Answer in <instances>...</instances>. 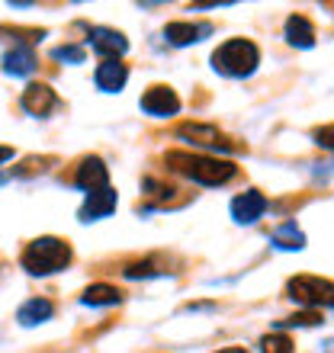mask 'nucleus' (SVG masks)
Returning <instances> with one entry per match:
<instances>
[{
    "instance_id": "9b49d317",
    "label": "nucleus",
    "mask_w": 334,
    "mask_h": 353,
    "mask_svg": "<svg viewBox=\"0 0 334 353\" xmlns=\"http://www.w3.org/2000/svg\"><path fill=\"white\" fill-rule=\"evenodd\" d=\"M19 103H23V110L32 112V116H48V112L58 106V97L48 84H29L26 90H23V97H19Z\"/></svg>"
},
{
    "instance_id": "bb28decb",
    "label": "nucleus",
    "mask_w": 334,
    "mask_h": 353,
    "mask_svg": "<svg viewBox=\"0 0 334 353\" xmlns=\"http://www.w3.org/2000/svg\"><path fill=\"white\" fill-rule=\"evenodd\" d=\"M322 353H334V341H325V344H322Z\"/></svg>"
},
{
    "instance_id": "1a4fd4ad",
    "label": "nucleus",
    "mask_w": 334,
    "mask_h": 353,
    "mask_svg": "<svg viewBox=\"0 0 334 353\" xmlns=\"http://www.w3.org/2000/svg\"><path fill=\"white\" fill-rule=\"evenodd\" d=\"M264 212H267V196L260 190H248L232 199V219L238 225H254L257 219H264Z\"/></svg>"
},
{
    "instance_id": "b1692460",
    "label": "nucleus",
    "mask_w": 334,
    "mask_h": 353,
    "mask_svg": "<svg viewBox=\"0 0 334 353\" xmlns=\"http://www.w3.org/2000/svg\"><path fill=\"white\" fill-rule=\"evenodd\" d=\"M145 190H155V199H161V203H167V199H170V196L177 193L174 186H164V183H158V180H145Z\"/></svg>"
},
{
    "instance_id": "f257e3e1",
    "label": "nucleus",
    "mask_w": 334,
    "mask_h": 353,
    "mask_svg": "<svg viewBox=\"0 0 334 353\" xmlns=\"http://www.w3.org/2000/svg\"><path fill=\"white\" fill-rule=\"evenodd\" d=\"M164 164L167 170H174V174L186 176L199 186H222L238 174L232 161L213 158V154H190V151H167Z\"/></svg>"
},
{
    "instance_id": "393cba45",
    "label": "nucleus",
    "mask_w": 334,
    "mask_h": 353,
    "mask_svg": "<svg viewBox=\"0 0 334 353\" xmlns=\"http://www.w3.org/2000/svg\"><path fill=\"white\" fill-rule=\"evenodd\" d=\"M13 158V148H7V145H0V164H3V161H10Z\"/></svg>"
},
{
    "instance_id": "423d86ee",
    "label": "nucleus",
    "mask_w": 334,
    "mask_h": 353,
    "mask_svg": "<svg viewBox=\"0 0 334 353\" xmlns=\"http://www.w3.org/2000/svg\"><path fill=\"white\" fill-rule=\"evenodd\" d=\"M87 39H90V48H93V52H97V55H103L106 61H119V58L129 52V39L122 36L119 29L90 26Z\"/></svg>"
},
{
    "instance_id": "4468645a",
    "label": "nucleus",
    "mask_w": 334,
    "mask_h": 353,
    "mask_svg": "<svg viewBox=\"0 0 334 353\" xmlns=\"http://www.w3.org/2000/svg\"><path fill=\"white\" fill-rule=\"evenodd\" d=\"M52 315H55V305H52L48 299H29V302L19 305L17 321L23 327H36V325H42V321H48Z\"/></svg>"
},
{
    "instance_id": "aec40b11",
    "label": "nucleus",
    "mask_w": 334,
    "mask_h": 353,
    "mask_svg": "<svg viewBox=\"0 0 334 353\" xmlns=\"http://www.w3.org/2000/svg\"><path fill=\"white\" fill-rule=\"evenodd\" d=\"M260 350H264V353H293V350H296V347H293V341H289V334H283V331H277V334L260 337Z\"/></svg>"
},
{
    "instance_id": "9d476101",
    "label": "nucleus",
    "mask_w": 334,
    "mask_h": 353,
    "mask_svg": "<svg viewBox=\"0 0 334 353\" xmlns=\"http://www.w3.org/2000/svg\"><path fill=\"white\" fill-rule=\"evenodd\" d=\"M116 203H119V196H116V190H112V186L100 190V193H87V199H84L77 219H81V222H97V219H106V215L116 212Z\"/></svg>"
},
{
    "instance_id": "5701e85b",
    "label": "nucleus",
    "mask_w": 334,
    "mask_h": 353,
    "mask_svg": "<svg viewBox=\"0 0 334 353\" xmlns=\"http://www.w3.org/2000/svg\"><path fill=\"white\" fill-rule=\"evenodd\" d=\"M312 139H315L318 148L334 151V122H328V125H318V129L312 132Z\"/></svg>"
},
{
    "instance_id": "4be33fe9",
    "label": "nucleus",
    "mask_w": 334,
    "mask_h": 353,
    "mask_svg": "<svg viewBox=\"0 0 334 353\" xmlns=\"http://www.w3.org/2000/svg\"><path fill=\"white\" fill-rule=\"evenodd\" d=\"M158 270H155V263L151 261H139V263H126L122 267V276H129V279H139V276H155Z\"/></svg>"
},
{
    "instance_id": "6ab92c4d",
    "label": "nucleus",
    "mask_w": 334,
    "mask_h": 353,
    "mask_svg": "<svg viewBox=\"0 0 334 353\" xmlns=\"http://www.w3.org/2000/svg\"><path fill=\"white\" fill-rule=\"evenodd\" d=\"M312 325H322V312H312V308H306V312H299V315L277 321V331H286V327H312Z\"/></svg>"
},
{
    "instance_id": "2eb2a0df",
    "label": "nucleus",
    "mask_w": 334,
    "mask_h": 353,
    "mask_svg": "<svg viewBox=\"0 0 334 353\" xmlns=\"http://www.w3.org/2000/svg\"><path fill=\"white\" fill-rule=\"evenodd\" d=\"M286 42L296 48H312L315 46V26L302 13H293L286 19Z\"/></svg>"
},
{
    "instance_id": "39448f33",
    "label": "nucleus",
    "mask_w": 334,
    "mask_h": 353,
    "mask_svg": "<svg viewBox=\"0 0 334 353\" xmlns=\"http://www.w3.org/2000/svg\"><path fill=\"white\" fill-rule=\"evenodd\" d=\"M177 139L193 141L199 148H215V151H235V141L228 135L215 129V125H206V122H184L177 129Z\"/></svg>"
},
{
    "instance_id": "f3484780",
    "label": "nucleus",
    "mask_w": 334,
    "mask_h": 353,
    "mask_svg": "<svg viewBox=\"0 0 334 353\" xmlns=\"http://www.w3.org/2000/svg\"><path fill=\"white\" fill-rule=\"evenodd\" d=\"M81 302H84V305H90V308L119 305V302H122V289L119 286H110V283H93V286L84 289Z\"/></svg>"
},
{
    "instance_id": "f8f14e48",
    "label": "nucleus",
    "mask_w": 334,
    "mask_h": 353,
    "mask_svg": "<svg viewBox=\"0 0 334 353\" xmlns=\"http://www.w3.org/2000/svg\"><path fill=\"white\" fill-rule=\"evenodd\" d=\"M129 81V68L122 61H103L97 71H93V84L100 87L103 93H119Z\"/></svg>"
},
{
    "instance_id": "a211bd4d",
    "label": "nucleus",
    "mask_w": 334,
    "mask_h": 353,
    "mask_svg": "<svg viewBox=\"0 0 334 353\" xmlns=\"http://www.w3.org/2000/svg\"><path fill=\"white\" fill-rule=\"evenodd\" d=\"M270 241L277 244L279 251H302L306 248V234L296 228V222H286L283 228H277V232L270 234Z\"/></svg>"
},
{
    "instance_id": "0eeeda50",
    "label": "nucleus",
    "mask_w": 334,
    "mask_h": 353,
    "mask_svg": "<svg viewBox=\"0 0 334 353\" xmlns=\"http://www.w3.org/2000/svg\"><path fill=\"white\" fill-rule=\"evenodd\" d=\"M75 186H81L84 193H100L110 186V168L103 164V158L90 154V158H84L75 170Z\"/></svg>"
},
{
    "instance_id": "f03ea898",
    "label": "nucleus",
    "mask_w": 334,
    "mask_h": 353,
    "mask_svg": "<svg viewBox=\"0 0 334 353\" xmlns=\"http://www.w3.org/2000/svg\"><path fill=\"white\" fill-rule=\"evenodd\" d=\"M75 251H71V244L61 241V238H36V241L26 244V251L19 257L23 270H29L32 276H48V273H58V270H65L71 263Z\"/></svg>"
},
{
    "instance_id": "a878e982",
    "label": "nucleus",
    "mask_w": 334,
    "mask_h": 353,
    "mask_svg": "<svg viewBox=\"0 0 334 353\" xmlns=\"http://www.w3.org/2000/svg\"><path fill=\"white\" fill-rule=\"evenodd\" d=\"M219 353H248L244 347H225V350H219Z\"/></svg>"
},
{
    "instance_id": "7ed1b4c3",
    "label": "nucleus",
    "mask_w": 334,
    "mask_h": 353,
    "mask_svg": "<svg viewBox=\"0 0 334 353\" xmlns=\"http://www.w3.org/2000/svg\"><path fill=\"white\" fill-rule=\"evenodd\" d=\"M260 65V48L250 39H228L213 52V68L222 77H250Z\"/></svg>"
},
{
    "instance_id": "6e6552de",
    "label": "nucleus",
    "mask_w": 334,
    "mask_h": 353,
    "mask_svg": "<svg viewBox=\"0 0 334 353\" xmlns=\"http://www.w3.org/2000/svg\"><path fill=\"white\" fill-rule=\"evenodd\" d=\"M141 110L148 116H177L180 112V97L167 84H155L141 93Z\"/></svg>"
},
{
    "instance_id": "dca6fc26",
    "label": "nucleus",
    "mask_w": 334,
    "mask_h": 353,
    "mask_svg": "<svg viewBox=\"0 0 334 353\" xmlns=\"http://www.w3.org/2000/svg\"><path fill=\"white\" fill-rule=\"evenodd\" d=\"M209 32H213L209 26H193V23H167L164 26V39L170 46H193Z\"/></svg>"
},
{
    "instance_id": "20e7f679",
    "label": "nucleus",
    "mask_w": 334,
    "mask_h": 353,
    "mask_svg": "<svg viewBox=\"0 0 334 353\" xmlns=\"http://www.w3.org/2000/svg\"><path fill=\"white\" fill-rule=\"evenodd\" d=\"M286 296L299 305L312 308V312H322V308H334V283L312 276V273H302V276H293L286 283Z\"/></svg>"
},
{
    "instance_id": "ddd939ff",
    "label": "nucleus",
    "mask_w": 334,
    "mask_h": 353,
    "mask_svg": "<svg viewBox=\"0 0 334 353\" xmlns=\"http://www.w3.org/2000/svg\"><path fill=\"white\" fill-rule=\"evenodd\" d=\"M3 71H7V74H13V77L32 74V71H36V52H32L26 42H17V46L3 55Z\"/></svg>"
},
{
    "instance_id": "412c9836",
    "label": "nucleus",
    "mask_w": 334,
    "mask_h": 353,
    "mask_svg": "<svg viewBox=\"0 0 334 353\" xmlns=\"http://www.w3.org/2000/svg\"><path fill=\"white\" fill-rule=\"evenodd\" d=\"M52 58H55V61H71V65H81V61H84V48L81 46H58L55 52H52Z\"/></svg>"
}]
</instances>
